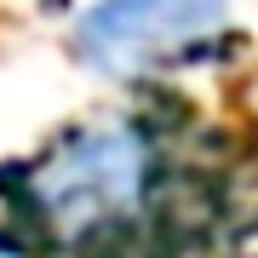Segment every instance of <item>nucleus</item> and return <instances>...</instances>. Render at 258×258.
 <instances>
[{
	"mask_svg": "<svg viewBox=\"0 0 258 258\" xmlns=\"http://www.w3.org/2000/svg\"><path fill=\"white\" fill-rule=\"evenodd\" d=\"M149 195H161V155L155 138L132 120H86L63 132L23 178V207L35 230L75 258L144 235L138 218Z\"/></svg>",
	"mask_w": 258,
	"mask_h": 258,
	"instance_id": "f257e3e1",
	"label": "nucleus"
},
{
	"mask_svg": "<svg viewBox=\"0 0 258 258\" xmlns=\"http://www.w3.org/2000/svg\"><path fill=\"white\" fill-rule=\"evenodd\" d=\"M218 29L224 0H98L75 23V52L103 75H138L184 57Z\"/></svg>",
	"mask_w": 258,
	"mask_h": 258,
	"instance_id": "f03ea898",
	"label": "nucleus"
}]
</instances>
